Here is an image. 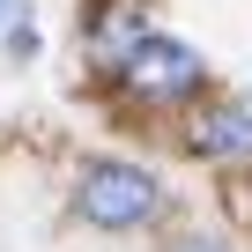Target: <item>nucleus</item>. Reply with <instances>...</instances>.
I'll return each mask as SVG.
<instances>
[{
  "instance_id": "5",
  "label": "nucleus",
  "mask_w": 252,
  "mask_h": 252,
  "mask_svg": "<svg viewBox=\"0 0 252 252\" xmlns=\"http://www.w3.org/2000/svg\"><path fill=\"white\" fill-rule=\"evenodd\" d=\"M171 252H230V245H215V237H186V245H171Z\"/></svg>"
},
{
  "instance_id": "1",
  "label": "nucleus",
  "mask_w": 252,
  "mask_h": 252,
  "mask_svg": "<svg viewBox=\"0 0 252 252\" xmlns=\"http://www.w3.org/2000/svg\"><path fill=\"white\" fill-rule=\"evenodd\" d=\"M74 208H82L96 230H134V222H149V215L163 208V186H156V171H141V163H89L82 186H74Z\"/></svg>"
},
{
  "instance_id": "4",
  "label": "nucleus",
  "mask_w": 252,
  "mask_h": 252,
  "mask_svg": "<svg viewBox=\"0 0 252 252\" xmlns=\"http://www.w3.org/2000/svg\"><path fill=\"white\" fill-rule=\"evenodd\" d=\"M134 37H141V8H126V0H119V8H104L96 30H89V60H96V67H119Z\"/></svg>"
},
{
  "instance_id": "2",
  "label": "nucleus",
  "mask_w": 252,
  "mask_h": 252,
  "mask_svg": "<svg viewBox=\"0 0 252 252\" xmlns=\"http://www.w3.org/2000/svg\"><path fill=\"white\" fill-rule=\"evenodd\" d=\"M119 82L134 89L141 104H186L200 82H208V67H200V52L193 45H178V37H134L126 45V60H119Z\"/></svg>"
},
{
  "instance_id": "6",
  "label": "nucleus",
  "mask_w": 252,
  "mask_h": 252,
  "mask_svg": "<svg viewBox=\"0 0 252 252\" xmlns=\"http://www.w3.org/2000/svg\"><path fill=\"white\" fill-rule=\"evenodd\" d=\"M0 15H8V0H0Z\"/></svg>"
},
{
  "instance_id": "3",
  "label": "nucleus",
  "mask_w": 252,
  "mask_h": 252,
  "mask_svg": "<svg viewBox=\"0 0 252 252\" xmlns=\"http://www.w3.org/2000/svg\"><path fill=\"white\" fill-rule=\"evenodd\" d=\"M193 156H215V163H230V156H252V104L237 96V104H208L200 119H193Z\"/></svg>"
}]
</instances>
